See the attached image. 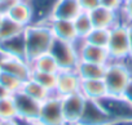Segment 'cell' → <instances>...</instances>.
I'll return each mask as SVG.
<instances>
[{
	"instance_id": "obj_1",
	"label": "cell",
	"mask_w": 132,
	"mask_h": 125,
	"mask_svg": "<svg viewBox=\"0 0 132 125\" xmlns=\"http://www.w3.org/2000/svg\"><path fill=\"white\" fill-rule=\"evenodd\" d=\"M26 41V57L30 62L31 59L48 53L54 41V35L48 23H31L25 31Z\"/></svg>"
},
{
	"instance_id": "obj_2",
	"label": "cell",
	"mask_w": 132,
	"mask_h": 125,
	"mask_svg": "<svg viewBox=\"0 0 132 125\" xmlns=\"http://www.w3.org/2000/svg\"><path fill=\"white\" fill-rule=\"evenodd\" d=\"M104 81L108 88L109 95L120 97L132 81V69L127 62L110 61L106 65Z\"/></svg>"
},
{
	"instance_id": "obj_3",
	"label": "cell",
	"mask_w": 132,
	"mask_h": 125,
	"mask_svg": "<svg viewBox=\"0 0 132 125\" xmlns=\"http://www.w3.org/2000/svg\"><path fill=\"white\" fill-rule=\"evenodd\" d=\"M108 50L111 61L127 62L131 57L129 49V36H128V25L119 22L110 30Z\"/></svg>"
},
{
	"instance_id": "obj_4",
	"label": "cell",
	"mask_w": 132,
	"mask_h": 125,
	"mask_svg": "<svg viewBox=\"0 0 132 125\" xmlns=\"http://www.w3.org/2000/svg\"><path fill=\"white\" fill-rule=\"evenodd\" d=\"M49 52L56 58L60 70H75L80 61L77 48V41L69 43L54 39Z\"/></svg>"
},
{
	"instance_id": "obj_5",
	"label": "cell",
	"mask_w": 132,
	"mask_h": 125,
	"mask_svg": "<svg viewBox=\"0 0 132 125\" xmlns=\"http://www.w3.org/2000/svg\"><path fill=\"white\" fill-rule=\"evenodd\" d=\"M38 125H68L62 111L61 97L52 94L48 99L42 102L38 120Z\"/></svg>"
},
{
	"instance_id": "obj_6",
	"label": "cell",
	"mask_w": 132,
	"mask_h": 125,
	"mask_svg": "<svg viewBox=\"0 0 132 125\" xmlns=\"http://www.w3.org/2000/svg\"><path fill=\"white\" fill-rule=\"evenodd\" d=\"M98 103L109 115L111 121L132 120V104L123 95H106L105 98L98 101Z\"/></svg>"
},
{
	"instance_id": "obj_7",
	"label": "cell",
	"mask_w": 132,
	"mask_h": 125,
	"mask_svg": "<svg viewBox=\"0 0 132 125\" xmlns=\"http://www.w3.org/2000/svg\"><path fill=\"white\" fill-rule=\"evenodd\" d=\"M62 101V111L68 125H77L80 120L86 106V97L79 92L75 94H70L66 97H61Z\"/></svg>"
},
{
	"instance_id": "obj_8",
	"label": "cell",
	"mask_w": 132,
	"mask_h": 125,
	"mask_svg": "<svg viewBox=\"0 0 132 125\" xmlns=\"http://www.w3.org/2000/svg\"><path fill=\"white\" fill-rule=\"evenodd\" d=\"M82 79L77 70H60L57 72V84L54 94L58 97H66L80 92Z\"/></svg>"
},
{
	"instance_id": "obj_9",
	"label": "cell",
	"mask_w": 132,
	"mask_h": 125,
	"mask_svg": "<svg viewBox=\"0 0 132 125\" xmlns=\"http://www.w3.org/2000/svg\"><path fill=\"white\" fill-rule=\"evenodd\" d=\"M13 98H14V103H16V107H17L18 120L35 122L38 120L42 103L32 99L31 97L25 94L22 90L13 94Z\"/></svg>"
},
{
	"instance_id": "obj_10",
	"label": "cell",
	"mask_w": 132,
	"mask_h": 125,
	"mask_svg": "<svg viewBox=\"0 0 132 125\" xmlns=\"http://www.w3.org/2000/svg\"><path fill=\"white\" fill-rule=\"evenodd\" d=\"M77 48H78L80 61H87V62H93V63H101V65H108L111 61L106 46L92 45L79 39L77 41Z\"/></svg>"
},
{
	"instance_id": "obj_11",
	"label": "cell",
	"mask_w": 132,
	"mask_h": 125,
	"mask_svg": "<svg viewBox=\"0 0 132 125\" xmlns=\"http://www.w3.org/2000/svg\"><path fill=\"white\" fill-rule=\"evenodd\" d=\"M111 120L97 101L87 99L80 120L77 125H106Z\"/></svg>"
},
{
	"instance_id": "obj_12",
	"label": "cell",
	"mask_w": 132,
	"mask_h": 125,
	"mask_svg": "<svg viewBox=\"0 0 132 125\" xmlns=\"http://www.w3.org/2000/svg\"><path fill=\"white\" fill-rule=\"evenodd\" d=\"M0 71H4L7 74H11L22 81H26L31 78V65L27 59L17 58V57H4V59L0 63Z\"/></svg>"
},
{
	"instance_id": "obj_13",
	"label": "cell",
	"mask_w": 132,
	"mask_h": 125,
	"mask_svg": "<svg viewBox=\"0 0 132 125\" xmlns=\"http://www.w3.org/2000/svg\"><path fill=\"white\" fill-rule=\"evenodd\" d=\"M91 20L93 23L95 28H105V30H111L115 25L120 22V16L119 12L108 9L105 7H98L91 13Z\"/></svg>"
},
{
	"instance_id": "obj_14",
	"label": "cell",
	"mask_w": 132,
	"mask_h": 125,
	"mask_svg": "<svg viewBox=\"0 0 132 125\" xmlns=\"http://www.w3.org/2000/svg\"><path fill=\"white\" fill-rule=\"evenodd\" d=\"M32 12V23H48L52 20L57 0H27Z\"/></svg>"
},
{
	"instance_id": "obj_15",
	"label": "cell",
	"mask_w": 132,
	"mask_h": 125,
	"mask_svg": "<svg viewBox=\"0 0 132 125\" xmlns=\"http://www.w3.org/2000/svg\"><path fill=\"white\" fill-rule=\"evenodd\" d=\"M48 25H49V27H51L53 35H54V39L69 41V43H75V41L79 40L73 21L52 18L48 22Z\"/></svg>"
},
{
	"instance_id": "obj_16",
	"label": "cell",
	"mask_w": 132,
	"mask_h": 125,
	"mask_svg": "<svg viewBox=\"0 0 132 125\" xmlns=\"http://www.w3.org/2000/svg\"><path fill=\"white\" fill-rule=\"evenodd\" d=\"M5 16L23 27H27L32 23V12L27 0H14Z\"/></svg>"
},
{
	"instance_id": "obj_17",
	"label": "cell",
	"mask_w": 132,
	"mask_h": 125,
	"mask_svg": "<svg viewBox=\"0 0 132 125\" xmlns=\"http://www.w3.org/2000/svg\"><path fill=\"white\" fill-rule=\"evenodd\" d=\"M80 93L86 97V99L97 101V102L101 101L102 98H105L106 95H109L108 88H106V84H105L104 79L82 80Z\"/></svg>"
},
{
	"instance_id": "obj_18",
	"label": "cell",
	"mask_w": 132,
	"mask_h": 125,
	"mask_svg": "<svg viewBox=\"0 0 132 125\" xmlns=\"http://www.w3.org/2000/svg\"><path fill=\"white\" fill-rule=\"evenodd\" d=\"M0 50L7 57H17L27 59L26 57V41H25V34H20L17 36H13L8 40H4L0 43Z\"/></svg>"
},
{
	"instance_id": "obj_19",
	"label": "cell",
	"mask_w": 132,
	"mask_h": 125,
	"mask_svg": "<svg viewBox=\"0 0 132 125\" xmlns=\"http://www.w3.org/2000/svg\"><path fill=\"white\" fill-rule=\"evenodd\" d=\"M82 8L78 0H57L52 18L74 21L75 17L82 13Z\"/></svg>"
},
{
	"instance_id": "obj_20",
	"label": "cell",
	"mask_w": 132,
	"mask_h": 125,
	"mask_svg": "<svg viewBox=\"0 0 132 125\" xmlns=\"http://www.w3.org/2000/svg\"><path fill=\"white\" fill-rule=\"evenodd\" d=\"M75 70L82 80L104 79V75L106 71V65L93 63V62H87V61H79Z\"/></svg>"
},
{
	"instance_id": "obj_21",
	"label": "cell",
	"mask_w": 132,
	"mask_h": 125,
	"mask_svg": "<svg viewBox=\"0 0 132 125\" xmlns=\"http://www.w3.org/2000/svg\"><path fill=\"white\" fill-rule=\"evenodd\" d=\"M30 65L32 71H40V72H52V74H57L60 71L58 63L56 58L51 54V52L44 53L34 59L30 61Z\"/></svg>"
},
{
	"instance_id": "obj_22",
	"label": "cell",
	"mask_w": 132,
	"mask_h": 125,
	"mask_svg": "<svg viewBox=\"0 0 132 125\" xmlns=\"http://www.w3.org/2000/svg\"><path fill=\"white\" fill-rule=\"evenodd\" d=\"M22 92L25 94H27L29 97H31L32 99L38 101V102H44L45 99H48L52 94V92H49L48 89H45L43 85H40L38 81H35L34 79H29L26 81H23V86H22Z\"/></svg>"
},
{
	"instance_id": "obj_23",
	"label": "cell",
	"mask_w": 132,
	"mask_h": 125,
	"mask_svg": "<svg viewBox=\"0 0 132 125\" xmlns=\"http://www.w3.org/2000/svg\"><path fill=\"white\" fill-rule=\"evenodd\" d=\"M26 27L21 26L20 23L14 22L13 20L8 18L7 16L4 17L3 22L0 23V43L4 41V40H8L13 36H17L20 34H22L25 31Z\"/></svg>"
},
{
	"instance_id": "obj_24",
	"label": "cell",
	"mask_w": 132,
	"mask_h": 125,
	"mask_svg": "<svg viewBox=\"0 0 132 125\" xmlns=\"http://www.w3.org/2000/svg\"><path fill=\"white\" fill-rule=\"evenodd\" d=\"M73 22H74V27H75L77 35L82 40L93 30V23H92V20H91V14L88 12L79 13Z\"/></svg>"
},
{
	"instance_id": "obj_25",
	"label": "cell",
	"mask_w": 132,
	"mask_h": 125,
	"mask_svg": "<svg viewBox=\"0 0 132 125\" xmlns=\"http://www.w3.org/2000/svg\"><path fill=\"white\" fill-rule=\"evenodd\" d=\"M2 120H18L17 107L13 95L0 99V121Z\"/></svg>"
},
{
	"instance_id": "obj_26",
	"label": "cell",
	"mask_w": 132,
	"mask_h": 125,
	"mask_svg": "<svg viewBox=\"0 0 132 125\" xmlns=\"http://www.w3.org/2000/svg\"><path fill=\"white\" fill-rule=\"evenodd\" d=\"M0 85L5 88L12 95L21 92L23 86V81L11 74H7L4 71H0Z\"/></svg>"
},
{
	"instance_id": "obj_27",
	"label": "cell",
	"mask_w": 132,
	"mask_h": 125,
	"mask_svg": "<svg viewBox=\"0 0 132 125\" xmlns=\"http://www.w3.org/2000/svg\"><path fill=\"white\" fill-rule=\"evenodd\" d=\"M109 36H110V30L105 28H95L83 39L86 43L97 45V46H108L109 43Z\"/></svg>"
},
{
	"instance_id": "obj_28",
	"label": "cell",
	"mask_w": 132,
	"mask_h": 125,
	"mask_svg": "<svg viewBox=\"0 0 132 125\" xmlns=\"http://www.w3.org/2000/svg\"><path fill=\"white\" fill-rule=\"evenodd\" d=\"M31 79L38 81L40 85H43L45 89L49 92L54 93L56 84H57V74L52 72H40V71H32L31 72Z\"/></svg>"
},
{
	"instance_id": "obj_29",
	"label": "cell",
	"mask_w": 132,
	"mask_h": 125,
	"mask_svg": "<svg viewBox=\"0 0 132 125\" xmlns=\"http://www.w3.org/2000/svg\"><path fill=\"white\" fill-rule=\"evenodd\" d=\"M120 22L129 25L132 23V0H123V5L119 12Z\"/></svg>"
},
{
	"instance_id": "obj_30",
	"label": "cell",
	"mask_w": 132,
	"mask_h": 125,
	"mask_svg": "<svg viewBox=\"0 0 132 125\" xmlns=\"http://www.w3.org/2000/svg\"><path fill=\"white\" fill-rule=\"evenodd\" d=\"M78 2H79L82 11L88 12V13H91L92 11H95L96 8L101 5V0H78Z\"/></svg>"
},
{
	"instance_id": "obj_31",
	"label": "cell",
	"mask_w": 132,
	"mask_h": 125,
	"mask_svg": "<svg viewBox=\"0 0 132 125\" xmlns=\"http://www.w3.org/2000/svg\"><path fill=\"white\" fill-rule=\"evenodd\" d=\"M122 5H123V0H101V7H105L115 12H120Z\"/></svg>"
},
{
	"instance_id": "obj_32",
	"label": "cell",
	"mask_w": 132,
	"mask_h": 125,
	"mask_svg": "<svg viewBox=\"0 0 132 125\" xmlns=\"http://www.w3.org/2000/svg\"><path fill=\"white\" fill-rule=\"evenodd\" d=\"M123 97L132 104V81L129 83V85L127 86V89L124 90V93H123Z\"/></svg>"
},
{
	"instance_id": "obj_33",
	"label": "cell",
	"mask_w": 132,
	"mask_h": 125,
	"mask_svg": "<svg viewBox=\"0 0 132 125\" xmlns=\"http://www.w3.org/2000/svg\"><path fill=\"white\" fill-rule=\"evenodd\" d=\"M128 36H129V49H131V57L127 62H132V23L128 25Z\"/></svg>"
},
{
	"instance_id": "obj_34",
	"label": "cell",
	"mask_w": 132,
	"mask_h": 125,
	"mask_svg": "<svg viewBox=\"0 0 132 125\" xmlns=\"http://www.w3.org/2000/svg\"><path fill=\"white\" fill-rule=\"evenodd\" d=\"M106 125H132V120H120V121H110Z\"/></svg>"
},
{
	"instance_id": "obj_35",
	"label": "cell",
	"mask_w": 132,
	"mask_h": 125,
	"mask_svg": "<svg viewBox=\"0 0 132 125\" xmlns=\"http://www.w3.org/2000/svg\"><path fill=\"white\" fill-rule=\"evenodd\" d=\"M0 125H20L18 120H2Z\"/></svg>"
},
{
	"instance_id": "obj_36",
	"label": "cell",
	"mask_w": 132,
	"mask_h": 125,
	"mask_svg": "<svg viewBox=\"0 0 132 125\" xmlns=\"http://www.w3.org/2000/svg\"><path fill=\"white\" fill-rule=\"evenodd\" d=\"M9 95H12L5 88H3L2 85H0V99L2 98H5V97H9Z\"/></svg>"
},
{
	"instance_id": "obj_37",
	"label": "cell",
	"mask_w": 132,
	"mask_h": 125,
	"mask_svg": "<svg viewBox=\"0 0 132 125\" xmlns=\"http://www.w3.org/2000/svg\"><path fill=\"white\" fill-rule=\"evenodd\" d=\"M4 57H5V55H4V53H3L2 50H0V63H2V61L4 59Z\"/></svg>"
},
{
	"instance_id": "obj_38",
	"label": "cell",
	"mask_w": 132,
	"mask_h": 125,
	"mask_svg": "<svg viewBox=\"0 0 132 125\" xmlns=\"http://www.w3.org/2000/svg\"><path fill=\"white\" fill-rule=\"evenodd\" d=\"M4 17H5V16H4L3 13H0V23H2V22H3V20H4Z\"/></svg>"
},
{
	"instance_id": "obj_39",
	"label": "cell",
	"mask_w": 132,
	"mask_h": 125,
	"mask_svg": "<svg viewBox=\"0 0 132 125\" xmlns=\"http://www.w3.org/2000/svg\"><path fill=\"white\" fill-rule=\"evenodd\" d=\"M5 2H11V0H0V3H5Z\"/></svg>"
}]
</instances>
